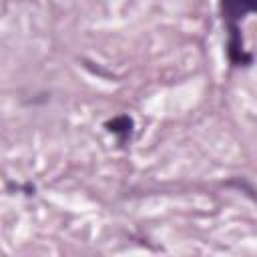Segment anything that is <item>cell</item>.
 Wrapping results in <instances>:
<instances>
[{
  "label": "cell",
  "instance_id": "obj_1",
  "mask_svg": "<svg viewBox=\"0 0 257 257\" xmlns=\"http://www.w3.org/2000/svg\"><path fill=\"white\" fill-rule=\"evenodd\" d=\"M249 12H257V0H221V14L227 26L237 24Z\"/></svg>",
  "mask_w": 257,
  "mask_h": 257
},
{
  "label": "cell",
  "instance_id": "obj_2",
  "mask_svg": "<svg viewBox=\"0 0 257 257\" xmlns=\"http://www.w3.org/2000/svg\"><path fill=\"white\" fill-rule=\"evenodd\" d=\"M227 56H229V62L233 66H241V64H249L251 62V54H247L245 48H243V38H241V32H239V26L237 24H231L229 26Z\"/></svg>",
  "mask_w": 257,
  "mask_h": 257
},
{
  "label": "cell",
  "instance_id": "obj_3",
  "mask_svg": "<svg viewBox=\"0 0 257 257\" xmlns=\"http://www.w3.org/2000/svg\"><path fill=\"white\" fill-rule=\"evenodd\" d=\"M104 126H106L110 133L118 135L120 141H126V139L131 137V133H133V118H128L126 114H120V116H114L112 120H108Z\"/></svg>",
  "mask_w": 257,
  "mask_h": 257
},
{
  "label": "cell",
  "instance_id": "obj_4",
  "mask_svg": "<svg viewBox=\"0 0 257 257\" xmlns=\"http://www.w3.org/2000/svg\"><path fill=\"white\" fill-rule=\"evenodd\" d=\"M227 185H229V187H237V189H243V191H249V195H251L253 199H257V189H253V187H251L249 183H245V181H239V179H237V181H229Z\"/></svg>",
  "mask_w": 257,
  "mask_h": 257
}]
</instances>
